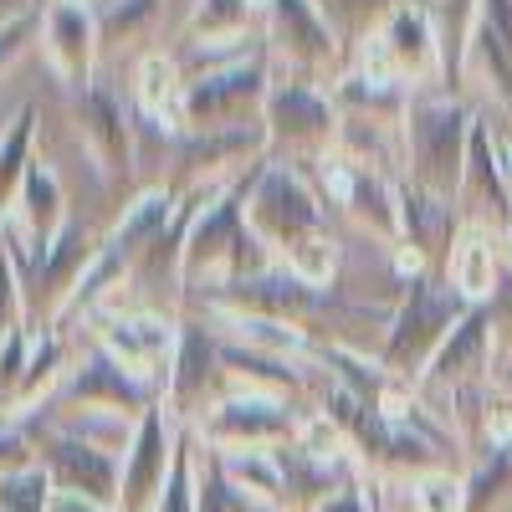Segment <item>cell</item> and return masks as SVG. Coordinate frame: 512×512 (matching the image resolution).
Masks as SVG:
<instances>
[{"label": "cell", "mask_w": 512, "mask_h": 512, "mask_svg": "<svg viewBox=\"0 0 512 512\" xmlns=\"http://www.w3.org/2000/svg\"><path fill=\"white\" fill-rule=\"evenodd\" d=\"M297 415L282 395H267V390H231L205 410V420L195 425V436L210 446V451H272L282 441L297 436Z\"/></svg>", "instance_id": "obj_10"}, {"label": "cell", "mask_w": 512, "mask_h": 512, "mask_svg": "<svg viewBox=\"0 0 512 512\" xmlns=\"http://www.w3.org/2000/svg\"><path fill=\"white\" fill-rule=\"evenodd\" d=\"M262 128H267V159L308 169L338 144V103L333 88L303 77H282L272 72V88L262 103Z\"/></svg>", "instance_id": "obj_6"}, {"label": "cell", "mask_w": 512, "mask_h": 512, "mask_svg": "<svg viewBox=\"0 0 512 512\" xmlns=\"http://www.w3.org/2000/svg\"><path fill=\"white\" fill-rule=\"evenodd\" d=\"M277 267L292 272L297 282H308V287L328 292L333 277H338V241H333L328 231H318V236H308V241H297L292 251H282Z\"/></svg>", "instance_id": "obj_29"}, {"label": "cell", "mask_w": 512, "mask_h": 512, "mask_svg": "<svg viewBox=\"0 0 512 512\" xmlns=\"http://www.w3.org/2000/svg\"><path fill=\"white\" fill-rule=\"evenodd\" d=\"M82 6H88V0H82Z\"/></svg>", "instance_id": "obj_43"}, {"label": "cell", "mask_w": 512, "mask_h": 512, "mask_svg": "<svg viewBox=\"0 0 512 512\" xmlns=\"http://www.w3.org/2000/svg\"><path fill=\"white\" fill-rule=\"evenodd\" d=\"M466 297L451 292V282H436V277H415L405 303L390 313L384 323V349H379V364L390 379L400 384H420V374L431 369V359L441 354V344L451 338V328L466 318Z\"/></svg>", "instance_id": "obj_4"}, {"label": "cell", "mask_w": 512, "mask_h": 512, "mask_svg": "<svg viewBox=\"0 0 512 512\" xmlns=\"http://www.w3.org/2000/svg\"><path fill=\"white\" fill-rule=\"evenodd\" d=\"M512 502V441L477 456L466 472V512H507Z\"/></svg>", "instance_id": "obj_26"}, {"label": "cell", "mask_w": 512, "mask_h": 512, "mask_svg": "<svg viewBox=\"0 0 512 512\" xmlns=\"http://www.w3.org/2000/svg\"><path fill=\"white\" fill-rule=\"evenodd\" d=\"M318 512H379V502L364 492V482H344V487H338Z\"/></svg>", "instance_id": "obj_38"}, {"label": "cell", "mask_w": 512, "mask_h": 512, "mask_svg": "<svg viewBox=\"0 0 512 512\" xmlns=\"http://www.w3.org/2000/svg\"><path fill=\"white\" fill-rule=\"evenodd\" d=\"M492 344H497L492 303L487 308H466V318L451 328V338L431 359V369L420 374L415 390L420 395H451V390H466V384H487L492 379Z\"/></svg>", "instance_id": "obj_16"}, {"label": "cell", "mask_w": 512, "mask_h": 512, "mask_svg": "<svg viewBox=\"0 0 512 512\" xmlns=\"http://www.w3.org/2000/svg\"><path fill=\"white\" fill-rule=\"evenodd\" d=\"M277 466H282V507L277 512H318L349 482V461H323V456L303 451L297 441L277 446Z\"/></svg>", "instance_id": "obj_22"}, {"label": "cell", "mask_w": 512, "mask_h": 512, "mask_svg": "<svg viewBox=\"0 0 512 512\" xmlns=\"http://www.w3.org/2000/svg\"><path fill=\"white\" fill-rule=\"evenodd\" d=\"M472 128H477V113L461 98H451L441 88L415 93L405 108V123H400L405 180L420 185L425 195L456 205L461 175H466V149H472Z\"/></svg>", "instance_id": "obj_2"}, {"label": "cell", "mask_w": 512, "mask_h": 512, "mask_svg": "<svg viewBox=\"0 0 512 512\" xmlns=\"http://www.w3.org/2000/svg\"><path fill=\"white\" fill-rule=\"evenodd\" d=\"M31 139H36V108H16V118L6 123V134H0V221L11 216V205L31 175Z\"/></svg>", "instance_id": "obj_24"}, {"label": "cell", "mask_w": 512, "mask_h": 512, "mask_svg": "<svg viewBox=\"0 0 512 512\" xmlns=\"http://www.w3.org/2000/svg\"><path fill=\"white\" fill-rule=\"evenodd\" d=\"M26 6H31V0H0V21L16 16V11H26Z\"/></svg>", "instance_id": "obj_40"}, {"label": "cell", "mask_w": 512, "mask_h": 512, "mask_svg": "<svg viewBox=\"0 0 512 512\" xmlns=\"http://www.w3.org/2000/svg\"><path fill=\"white\" fill-rule=\"evenodd\" d=\"M318 6L338 26V36H344V41H364L384 21V11H395L400 0H318Z\"/></svg>", "instance_id": "obj_33"}, {"label": "cell", "mask_w": 512, "mask_h": 512, "mask_svg": "<svg viewBox=\"0 0 512 512\" xmlns=\"http://www.w3.org/2000/svg\"><path fill=\"white\" fill-rule=\"evenodd\" d=\"M216 308H241V313H267V318H308V313H328L333 308V292H318L308 282H297L282 267H267L256 277H241L231 287L216 292Z\"/></svg>", "instance_id": "obj_19"}, {"label": "cell", "mask_w": 512, "mask_h": 512, "mask_svg": "<svg viewBox=\"0 0 512 512\" xmlns=\"http://www.w3.org/2000/svg\"><path fill=\"white\" fill-rule=\"evenodd\" d=\"M502 256H507V272H512V231L502 236Z\"/></svg>", "instance_id": "obj_42"}, {"label": "cell", "mask_w": 512, "mask_h": 512, "mask_svg": "<svg viewBox=\"0 0 512 512\" xmlns=\"http://www.w3.org/2000/svg\"><path fill=\"white\" fill-rule=\"evenodd\" d=\"M251 21H256L251 0H195L185 36L190 41H236V36H251Z\"/></svg>", "instance_id": "obj_28"}, {"label": "cell", "mask_w": 512, "mask_h": 512, "mask_svg": "<svg viewBox=\"0 0 512 512\" xmlns=\"http://www.w3.org/2000/svg\"><path fill=\"white\" fill-rule=\"evenodd\" d=\"M502 175H507V190H512V139L502 144Z\"/></svg>", "instance_id": "obj_41"}, {"label": "cell", "mask_w": 512, "mask_h": 512, "mask_svg": "<svg viewBox=\"0 0 512 512\" xmlns=\"http://www.w3.org/2000/svg\"><path fill=\"white\" fill-rule=\"evenodd\" d=\"M185 82L180 77V62L169 57V52H149L134 72V103L144 118L164 123V128H175V134H185Z\"/></svg>", "instance_id": "obj_23"}, {"label": "cell", "mask_w": 512, "mask_h": 512, "mask_svg": "<svg viewBox=\"0 0 512 512\" xmlns=\"http://www.w3.org/2000/svg\"><path fill=\"white\" fill-rule=\"evenodd\" d=\"M507 277V256H502V231L482 226V221H461L451 251H446V282L451 292H461L472 308H487L497 287Z\"/></svg>", "instance_id": "obj_20"}, {"label": "cell", "mask_w": 512, "mask_h": 512, "mask_svg": "<svg viewBox=\"0 0 512 512\" xmlns=\"http://www.w3.org/2000/svg\"><path fill=\"white\" fill-rule=\"evenodd\" d=\"M57 405L67 415H82V410H98V415H123V420H139L144 410L159 405V395L149 390L144 379L128 374L98 338L88 349H82V359L67 369L62 390H57Z\"/></svg>", "instance_id": "obj_11"}, {"label": "cell", "mask_w": 512, "mask_h": 512, "mask_svg": "<svg viewBox=\"0 0 512 512\" xmlns=\"http://www.w3.org/2000/svg\"><path fill=\"white\" fill-rule=\"evenodd\" d=\"M26 328V297H21V267L16 256L6 251V241H0V344Z\"/></svg>", "instance_id": "obj_35"}, {"label": "cell", "mask_w": 512, "mask_h": 512, "mask_svg": "<svg viewBox=\"0 0 512 512\" xmlns=\"http://www.w3.org/2000/svg\"><path fill=\"white\" fill-rule=\"evenodd\" d=\"M354 72L374 82H395L405 93H425L446 77V47H441V21L425 0H400L395 11L359 41Z\"/></svg>", "instance_id": "obj_3"}, {"label": "cell", "mask_w": 512, "mask_h": 512, "mask_svg": "<svg viewBox=\"0 0 512 512\" xmlns=\"http://www.w3.org/2000/svg\"><path fill=\"white\" fill-rule=\"evenodd\" d=\"M195 441H200V436H195ZM195 512H267V507L256 502L246 487H236V482L226 477L221 456L200 441V451H195Z\"/></svg>", "instance_id": "obj_25"}, {"label": "cell", "mask_w": 512, "mask_h": 512, "mask_svg": "<svg viewBox=\"0 0 512 512\" xmlns=\"http://www.w3.org/2000/svg\"><path fill=\"white\" fill-rule=\"evenodd\" d=\"M77 139L82 149H88V159L103 169L108 180L128 175L134 169V123H128L123 103L113 98V88H103V82H93L88 93H77Z\"/></svg>", "instance_id": "obj_18"}, {"label": "cell", "mask_w": 512, "mask_h": 512, "mask_svg": "<svg viewBox=\"0 0 512 512\" xmlns=\"http://www.w3.org/2000/svg\"><path fill=\"white\" fill-rule=\"evenodd\" d=\"M31 36H41V6H26V11L0 21V72H6L31 47Z\"/></svg>", "instance_id": "obj_36"}, {"label": "cell", "mask_w": 512, "mask_h": 512, "mask_svg": "<svg viewBox=\"0 0 512 512\" xmlns=\"http://www.w3.org/2000/svg\"><path fill=\"white\" fill-rule=\"evenodd\" d=\"M31 456L36 466L52 477L57 492L88 497L98 507H118V477H123V456L103 441H88L67 431V425H36L31 431Z\"/></svg>", "instance_id": "obj_8"}, {"label": "cell", "mask_w": 512, "mask_h": 512, "mask_svg": "<svg viewBox=\"0 0 512 512\" xmlns=\"http://www.w3.org/2000/svg\"><path fill=\"white\" fill-rule=\"evenodd\" d=\"M256 164L241 169V175L195 216V226L185 231L180 262H175V287H185V292L190 287H231L241 277H256V272L277 267V256L246 226V190H251Z\"/></svg>", "instance_id": "obj_1"}, {"label": "cell", "mask_w": 512, "mask_h": 512, "mask_svg": "<svg viewBox=\"0 0 512 512\" xmlns=\"http://www.w3.org/2000/svg\"><path fill=\"white\" fill-rule=\"evenodd\" d=\"M216 456H221V466H226V477H231L236 487H246L267 512L282 507V466H277V446H272V451H216Z\"/></svg>", "instance_id": "obj_27"}, {"label": "cell", "mask_w": 512, "mask_h": 512, "mask_svg": "<svg viewBox=\"0 0 512 512\" xmlns=\"http://www.w3.org/2000/svg\"><path fill=\"white\" fill-rule=\"evenodd\" d=\"M52 497H57V487L36 461L0 477V512H52Z\"/></svg>", "instance_id": "obj_31"}, {"label": "cell", "mask_w": 512, "mask_h": 512, "mask_svg": "<svg viewBox=\"0 0 512 512\" xmlns=\"http://www.w3.org/2000/svg\"><path fill=\"white\" fill-rule=\"evenodd\" d=\"M98 16L82 0H47L41 6V57H47L52 77L77 98L93 88V67H98Z\"/></svg>", "instance_id": "obj_14"}, {"label": "cell", "mask_w": 512, "mask_h": 512, "mask_svg": "<svg viewBox=\"0 0 512 512\" xmlns=\"http://www.w3.org/2000/svg\"><path fill=\"white\" fill-rule=\"evenodd\" d=\"M262 21H267L272 72L333 88L328 72H338V62H344V36H338V26L323 16L318 0H272Z\"/></svg>", "instance_id": "obj_7"}, {"label": "cell", "mask_w": 512, "mask_h": 512, "mask_svg": "<svg viewBox=\"0 0 512 512\" xmlns=\"http://www.w3.org/2000/svg\"><path fill=\"white\" fill-rule=\"evenodd\" d=\"M93 16L103 41H123V36H139L159 16V0H98Z\"/></svg>", "instance_id": "obj_34"}, {"label": "cell", "mask_w": 512, "mask_h": 512, "mask_svg": "<svg viewBox=\"0 0 512 512\" xmlns=\"http://www.w3.org/2000/svg\"><path fill=\"white\" fill-rule=\"evenodd\" d=\"M52 512H113V507H98V502H88V497L57 492V497H52Z\"/></svg>", "instance_id": "obj_39"}, {"label": "cell", "mask_w": 512, "mask_h": 512, "mask_svg": "<svg viewBox=\"0 0 512 512\" xmlns=\"http://www.w3.org/2000/svg\"><path fill=\"white\" fill-rule=\"evenodd\" d=\"M195 425H185L180 431V446H175V466H169V482L154 502V512H195Z\"/></svg>", "instance_id": "obj_32"}, {"label": "cell", "mask_w": 512, "mask_h": 512, "mask_svg": "<svg viewBox=\"0 0 512 512\" xmlns=\"http://www.w3.org/2000/svg\"><path fill=\"white\" fill-rule=\"evenodd\" d=\"M98 344L164 400L169 395V374H175L180 354V323L164 313H108L98 328Z\"/></svg>", "instance_id": "obj_13"}, {"label": "cell", "mask_w": 512, "mask_h": 512, "mask_svg": "<svg viewBox=\"0 0 512 512\" xmlns=\"http://www.w3.org/2000/svg\"><path fill=\"white\" fill-rule=\"evenodd\" d=\"M180 431L185 425L169 415L164 400L139 415L134 436H128V446H123V477H118V507L113 512H154V502L169 482V466H175Z\"/></svg>", "instance_id": "obj_12"}, {"label": "cell", "mask_w": 512, "mask_h": 512, "mask_svg": "<svg viewBox=\"0 0 512 512\" xmlns=\"http://www.w3.org/2000/svg\"><path fill=\"white\" fill-rule=\"evenodd\" d=\"M175 205H180V190H169V185L139 190L134 205H123V216L113 221V231L98 246L113 251V256H123L128 267H139V256L169 231V221H175Z\"/></svg>", "instance_id": "obj_21"}, {"label": "cell", "mask_w": 512, "mask_h": 512, "mask_svg": "<svg viewBox=\"0 0 512 512\" xmlns=\"http://www.w3.org/2000/svg\"><path fill=\"white\" fill-rule=\"evenodd\" d=\"M26 461H36L26 425H21V420H0V477L16 472V466H26Z\"/></svg>", "instance_id": "obj_37"}, {"label": "cell", "mask_w": 512, "mask_h": 512, "mask_svg": "<svg viewBox=\"0 0 512 512\" xmlns=\"http://www.w3.org/2000/svg\"><path fill=\"white\" fill-rule=\"evenodd\" d=\"M272 88V62L267 47L256 57L226 62V67H210L195 72L185 82V134H216V128H246V108L262 113Z\"/></svg>", "instance_id": "obj_9"}, {"label": "cell", "mask_w": 512, "mask_h": 512, "mask_svg": "<svg viewBox=\"0 0 512 512\" xmlns=\"http://www.w3.org/2000/svg\"><path fill=\"white\" fill-rule=\"evenodd\" d=\"M246 226L272 256H282L297 241L328 231V200L308 180V169L262 159L251 175V190H246Z\"/></svg>", "instance_id": "obj_5"}, {"label": "cell", "mask_w": 512, "mask_h": 512, "mask_svg": "<svg viewBox=\"0 0 512 512\" xmlns=\"http://www.w3.org/2000/svg\"><path fill=\"white\" fill-rule=\"evenodd\" d=\"M410 512H466V477L451 466L410 477Z\"/></svg>", "instance_id": "obj_30"}, {"label": "cell", "mask_w": 512, "mask_h": 512, "mask_svg": "<svg viewBox=\"0 0 512 512\" xmlns=\"http://www.w3.org/2000/svg\"><path fill=\"white\" fill-rule=\"evenodd\" d=\"M461 221H482L492 231H512V190L502 175V139L477 118L472 128V149H466V175H461V195H456Z\"/></svg>", "instance_id": "obj_17"}, {"label": "cell", "mask_w": 512, "mask_h": 512, "mask_svg": "<svg viewBox=\"0 0 512 512\" xmlns=\"http://www.w3.org/2000/svg\"><path fill=\"white\" fill-rule=\"evenodd\" d=\"M231 390V379L221 369V338L200 328V323H180V354H175V374H169V415L180 425H200L205 410Z\"/></svg>", "instance_id": "obj_15"}]
</instances>
